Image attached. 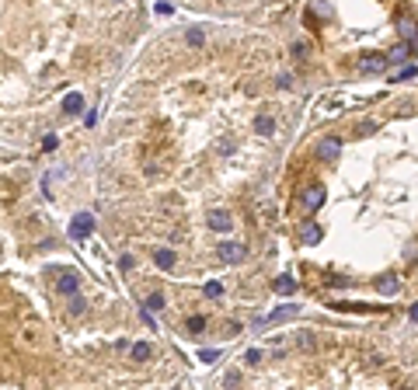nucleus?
I'll list each match as a JSON object with an SVG mask.
<instances>
[{
  "label": "nucleus",
  "instance_id": "obj_1",
  "mask_svg": "<svg viewBox=\"0 0 418 390\" xmlns=\"http://www.w3.org/2000/svg\"><path fill=\"white\" fill-rule=\"evenodd\" d=\"M297 313H300L297 303H282V307H276L272 313H265L258 324H261V328H272V324H282V321H289V317H297Z\"/></svg>",
  "mask_w": 418,
  "mask_h": 390
},
{
  "label": "nucleus",
  "instance_id": "obj_2",
  "mask_svg": "<svg viewBox=\"0 0 418 390\" xmlns=\"http://www.w3.org/2000/svg\"><path fill=\"white\" fill-rule=\"evenodd\" d=\"M91 230H94V216L91 213H77L73 220H70V237H73V240L91 237Z\"/></svg>",
  "mask_w": 418,
  "mask_h": 390
},
{
  "label": "nucleus",
  "instance_id": "obj_3",
  "mask_svg": "<svg viewBox=\"0 0 418 390\" xmlns=\"http://www.w3.org/2000/svg\"><path fill=\"white\" fill-rule=\"evenodd\" d=\"M219 261H227V265H240L244 258H248V248L244 244H234V240H227V244H219Z\"/></svg>",
  "mask_w": 418,
  "mask_h": 390
},
{
  "label": "nucleus",
  "instance_id": "obj_4",
  "mask_svg": "<svg viewBox=\"0 0 418 390\" xmlns=\"http://www.w3.org/2000/svg\"><path fill=\"white\" fill-rule=\"evenodd\" d=\"M338 154H341V139L338 136H324L317 143V157L324 160V164H335L338 160Z\"/></svg>",
  "mask_w": 418,
  "mask_h": 390
},
{
  "label": "nucleus",
  "instance_id": "obj_5",
  "mask_svg": "<svg viewBox=\"0 0 418 390\" xmlns=\"http://www.w3.org/2000/svg\"><path fill=\"white\" fill-rule=\"evenodd\" d=\"M300 206H303L307 213H317L321 206H324V188H321V185H310V188H303V195H300Z\"/></svg>",
  "mask_w": 418,
  "mask_h": 390
},
{
  "label": "nucleus",
  "instance_id": "obj_6",
  "mask_svg": "<svg viewBox=\"0 0 418 390\" xmlns=\"http://www.w3.org/2000/svg\"><path fill=\"white\" fill-rule=\"evenodd\" d=\"M206 223H209V230H216V234H227V230L234 227V220H230L227 209H209V213H206Z\"/></svg>",
  "mask_w": 418,
  "mask_h": 390
},
{
  "label": "nucleus",
  "instance_id": "obj_7",
  "mask_svg": "<svg viewBox=\"0 0 418 390\" xmlns=\"http://www.w3.org/2000/svg\"><path fill=\"white\" fill-rule=\"evenodd\" d=\"M398 289H401V279L394 272H387V275H380V279H377V292H380V296H394Z\"/></svg>",
  "mask_w": 418,
  "mask_h": 390
},
{
  "label": "nucleus",
  "instance_id": "obj_8",
  "mask_svg": "<svg viewBox=\"0 0 418 390\" xmlns=\"http://www.w3.org/2000/svg\"><path fill=\"white\" fill-rule=\"evenodd\" d=\"M387 63H390L387 56H362L359 59V70H362V74H380Z\"/></svg>",
  "mask_w": 418,
  "mask_h": 390
},
{
  "label": "nucleus",
  "instance_id": "obj_9",
  "mask_svg": "<svg viewBox=\"0 0 418 390\" xmlns=\"http://www.w3.org/2000/svg\"><path fill=\"white\" fill-rule=\"evenodd\" d=\"M60 292H66V296H77V286H80V279H77V272H63L60 275Z\"/></svg>",
  "mask_w": 418,
  "mask_h": 390
},
{
  "label": "nucleus",
  "instance_id": "obj_10",
  "mask_svg": "<svg viewBox=\"0 0 418 390\" xmlns=\"http://www.w3.org/2000/svg\"><path fill=\"white\" fill-rule=\"evenodd\" d=\"M154 265L164 269V272L175 269V251H171V248H157V251H154Z\"/></svg>",
  "mask_w": 418,
  "mask_h": 390
},
{
  "label": "nucleus",
  "instance_id": "obj_11",
  "mask_svg": "<svg viewBox=\"0 0 418 390\" xmlns=\"http://www.w3.org/2000/svg\"><path fill=\"white\" fill-rule=\"evenodd\" d=\"M63 112H66V115H77V112H84V98H80L77 91H70V94L63 98Z\"/></svg>",
  "mask_w": 418,
  "mask_h": 390
},
{
  "label": "nucleus",
  "instance_id": "obj_12",
  "mask_svg": "<svg viewBox=\"0 0 418 390\" xmlns=\"http://www.w3.org/2000/svg\"><path fill=\"white\" fill-rule=\"evenodd\" d=\"M150 355H154V345H150V342H136L133 352H129V359H133V362H146Z\"/></svg>",
  "mask_w": 418,
  "mask_h": 390
},
{
  "label": "nucleus",
  "instance_id": "obj_13",
  "mask_svg": "<svg viewBox=\"0 0 418 390\" xmlns=\"http://www.w3.org/2000/svg\"><path fill=\"white\" fill-rule=\"evenodd\" d=\"M272 289H276L279 296H289V292L297 289V279H293V275H279L276 282H272Z\"/></svg>",
  "mask_w": 418,
  "mask_h": 390
},
{
  "label": "nucleus",
  "instance_id": "obj_14",
  "mask_svg": "<svg viewBox=\"0 0 418 390\" xmlns=\"http://www.w3.org/2000/svg\"><path fill=\"white\" fill-rule=\"evenodd\" d=\"M255 133H258V136H272V133H276V118L272 115H258L255 118Z\"/></svg>",
  "mask_w": 418,
  "mask_h": 390
},
{
  "label": "nucleus",
  "instance_id": "obj_15",
  "mask_svg": "<svg viewBox=\"0 0 418 390\" xmlns=\"http://www.w3.org/2000/svg\"><path fill=\"white\" fill-rule=\"evenodd\" d=\"M300 240H303V244H317L321 240V227L317 223H303V227H300Z\"/></svg>",
  "mask_w": 418,
  "mask_h": 390
},
{
  "label": "nucleus",
  "instance_id": "obj_16",
  "mask_svg": "<svg viewBox=\"0 0 418 390\" xmlns=\"http://www.w3.org/2000/svg\"><path fill=\"white\" fill-rule=\"evenodd\" d=\"M398 28H401V35H408L411 49H415V45H418V25H415V21H404V18H401V25H398Z\"/></svg>",
  "mask_w": 418,
  "mask_h": 390
},
{
  "label": "nucleus",
  "instance_id": "obj_17",
  "mask_svg": "<svg viewBox=\"0 0 418 390\" xmlns=\"http://www.w3.org/2000/svg\"><path fill=\"white\" fill-rule=\"evenodd\" d=\"M404 56H411V45H398V49H390V53H387V59H390V63H401Z\"/></svg>",
  "mask_w": 418,
  "mask_h": 390
},
{
  "label": "nucleus",
  "instance_id": "obj_18",
  "mask_svg": "<svg viewBox=\"0 0 418 390\" xmlns=\"http://www.w3.org/2000/svg\"><path fill=\"white\" fill-rule=\"evenodd\" d=\"M84 310H87V303H84L80 296H70V313H73V317H80Z\"/></svg>",
  "mask_w": 418,
  "mask_h": 390
},
{
  "label": "nucleus",
  "instance_id": "obj_19",
  "mask_svg": "<svg viewBox=\"0 0 418 390\" xmlns=\"http://www.w3.org/2000/svg\"><path fill=\"white\" fill-rule=\"evenodd\" d=\"M202 328H206V317H188V331L192 334H199Z\"/></svg>",
  "mask_w": 418,
  "mask_h": 390
},
{
  "label": "nucleus",
  "instance_id": "obj_20",
  "mask_svg": "<svg viewBox=\"0 0 418 390\" xmlns=\"http://www.w3.org/2000/svg\"><path fill=\"white\" fill-rule=\"evenodd\" d=\"M185 39H188V45H202V39H206V35H202L199 28H188V35H185Z\"/></svg>",
  "mask_w": 418,
  "mask_h": 390
},
{
  "label": "nucleus",
  "instance_id": "obj_21",
  "mask_svg": "<svg viewBox=\"0 0 418 390\" xmlns=\"http://www.w3.org/2000/svg\"><path fill=\"white\" fill-rule=\"evenodd\" d=\"M56 147H60V136H53V133L42 136V150H56Z\"/></svg>",
  "mask_w": 418,
  "mask_h": 390
},
{
  "label": "nucleus",
  "instance_id": "obj_22",
  "mask_svg": "<svg viewBox=\"0 0 418 390\" xmlns=\"http://www.w3.org/2000/svg\"><path fill=\"white\" fill-rule=\"evenodd\" d=\"M146 307L160 310V307H164V296H160V292H150V296H146Z\"/></svg>",
  "mask_w": 418,
  "mask_h": 390
},
{
  "label": "nucleus",
  "instance_id": "obj_23",
  "mask_svg": "<svg viewBox=\"0 0 418 390\" xmlns=\"http://www.w3.org/2000/svg\"><path fill=\"white\" fill-rule=\"evenodd\" d=\"M297 345H303V349H314V334H310V331H300Z\"/></svg>",
  "mask_w": 418,
  "mask_h": 390
},
{
  "label": "nucleus",
  "instance_id": "obj_24",
  "mask_svg": "<svg viewBox=\"0 0 418 390\" xmlns=\"http://www.w3.org/2000/svg\"><path fill=\"white\" fill-rule=\"evenodd\" d=\"M415 74H418L415 66H404L401 74H394V84H401V80H408V77H415Z\"/></svg>",
  "mask_w": 418,
  "mask_h": 390
},
{
  "label": "nucleus",
  "instance_id": "obj_25",
  "mask_svg": "<svg viewBox=\"0 0 418 390\" xmlns=\"http://www.w3.org/2000/svg\"><path fill=\"white\" fill-rule=\"evenodd\" d=\"M199 359H202V362H216L219 352H216V349H202V352H199Z\"/></svg>",
  "mask_w": 418,
  "mask_h": 390
},
{
  "label": "nucleus",
  "instance_id": "obj_26",
  "mask_svg": "<svg viewBox=\"0 0 418 390\" xmlns=\"http://www.w3.org/2000/svg\"><path fill=\"white\" fill-rule=\"evenodd\" d=\"M307 49H310V45H307L303 39H300V42H293V56H300V59H303V56H307Z\"/></svg>",
  "mask_w": 418,
  "mask_h": 390
},
{
  "label": "nucleus",
  "instance_id": "obj_27",
  "mask_svg": "<svg viewBox=\"0 0 418 390\" xmlns=\"http://www.w3.org/2000/svg\"><path fill=\"white\" fill-rule=\"evenodd\" d=\"M219 292H223L219 282H206V296H219Z\"/></svg>",
  "mask_w": 418,
  "mask_h": 390
},
{
  "label": "nucleus",
  "instance_id": "obj_28",
  "mask_svg": "<svg viewBox=\"0 0 418 390\" xmlns=\"http://www.w3.org/2000/svg\"><path fill=\"white\" fill-rule=\"evenodd\" d=\"M119 265H122V272H129V269H133V258H129V254H122Z\"/></svg>",
  "mask_w": 418,
  "mask_h": 390
},
{
  "label": "nucleus",
  "instance_id": "obj_29",
  "mask_svg": "<svg viewBox=\"0 0 418 390\" xmlns=\"http://www.w3.org/2000/svg\"><path fill=\"white\" fill-rule=\"evenodd\" d=\"M244 359H248V362H261V352H258V349H251L248 355H244Z\"/></svg>",
  "mask_w": 418,
  "mask_h": 390
},
{
  "label": "nucleus",
  "instance_id": "obj_30",
  "mask_svg": "<svg viewBox=\"0 0 418 390\" xmlns=\"http://www.w3.org/2000/svg\"><path fill=\"white\" fill-rule=\"evenodd\" d=\"M411 321H415V324H418V303H415V307H411Z\"/></svg>",
  "mask_w": 418,
  "mask_h": 390
}]
</instances>
